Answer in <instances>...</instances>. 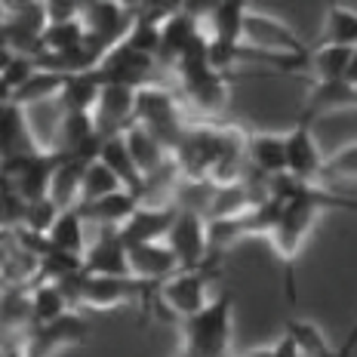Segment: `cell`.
Returning <instances> with one entry per match:
<instances>
[{
	"instance_id": "obj_20",
	"label": "cell",
	"mask_w": 357,
	"mask_h": 357,
	"mask_svg": "<svg viewBox=\"0 0 357 357\" xmlns=\"http://www.w3.org/2000/svg\"><path fill=\"white\" fill-rule=\"evenodd\" d=\"M357 108V93L354 84L348 80H333V84H311L308 99H305V114L308 121H317L321 114H333V111Z\"/></svg>"
},
{
	"instance_id": "obj_15",
	"label": "cell",
	"mask_w": 357,
	"mask_h": 357,
	"mask_svg": "<svg viewBox=\"0 0 357 357\" xmlns=\"http://www.w3.org/2000/svg\"><path fill=\"white\" fill-rule=\"evenodd\" d=\"M247 163L250 173L265 182L287 176V132H250Z\"/></svg>"
},
{
	"instance_id": "obj_6",
	"label": "cell",
	"mask_w": 357,
	"mask_h": 357,
	"mask_svg": "<svg viewBox=\"0 0 357 357\" xmlns=\"http://www.w3.org/2000/svg\"><path fill=\"white\" fill-rule=\"evenodd\" d=\"M158 71H160L158 56L142 53V50H136L132 43L121 40V43H117V47L111 50V53L99 62V68H96V77H99L105 86L145 89V86L154 84Z\"/></svg>"
},
{
	"instance_id": "obj_33",
	"label": "cell",
	"mask_w": 357,
	"mask_h": 357,
	"mask_svg": "<svg viewBox=\"0 0 357 357\" xmlns=\"http://www.w3.org/2000/svg\"><path fill=\"white\" fill-rule=\"evenodd\" d=\"M237 357H271V345H259V348H250V351L237 354Z\"/></svg>"
},
{
	"instance_id": "obj_18",
	"label": "cell",
	"mask_w": 357,
	"mask_h": 357,
	"mask_svg": "<svg viewBox=\"0 0 357 357\" xmlns=\"http://www.w3.org/2000/svg\"><path fill=\"white\" fill-rule=\"evenodd\" d=\"M139 206H142V197L123 188V191H117V195L102 197V200H96V204H89V206H80V213H84L86 225H99L102 231H105V228L121 231L126 222L132 219V213H136Z\"/></svg>"
},
{
	"instance_id": "obj_16",
	"label": "cell",
	"mask_w": 357,
	"mask_h": 357,
	"mask_svg": "<svg viewBox=\"0 0 357 357\" xmlns=\"http://www.w3.org/2000/svg\"><path fill=\"white\" fill-rule=\"evenodd\" d=\"M123 139H126V148H130L132 160H136V167L142 169L145 182L154 178V176H160L163 169L173 163V151H169L151 130H145V126L132 123L130 130L123 132Z\"/></svg>"
},
{
	"instance_id": "obj_27",
	"label": "cell",
	"mask_w": 357,
	"mask_h": 357,
	"mask_svg": "<svg viewBox=\"0 0 357 357\" xmlns=\"http://www.w3.org/2000/svg\"><path fill=\"white\" fill-rule=\"evenodd\" d=\"M321 43L354 50L357 47V10H351V6H330L324 16Z\"/></svg>"
},
{
	"instance_id": "obj_31",
	"label": "cell",
	"mask_w": 357,
	"mask_h": 357,
	"mask_svg": "<svg viewBox=\"0 0 357 357\" xmlns=\"http://www.w3.org/2000/svg\"><path fill=\"white\" fill-rule=\"evenodd\" d=\"M37 68H40V65H37V59L19 56V53H6L3 56V71H0V74H3V96H10L13 89H19Z\"/></svg>"
},
{
	"instance_id": "obj_9",
	"label": "cell",
	"mask_w": 357,
	"mask_h": 357,
	"mask_svg": "<svg viewBox=\"0 0 357 357\" xmlns=\"http://www.w3.org/2000/svg\"><path fill=\"white\" fill-rule=\"evenodd\" d=\"M326 154L317 145L314 121L302 117L293 130H287V176L302 185H324Z\"/></svg>"
},
{
	"instance_id": "obj_1",
	"label": "cell",
	"mask_w": 357,
	"mask_h": 357,
	"mask_svg": "<svg viewBox=\"0 0 357 357\" xmlns=\"http://www.w3.org/2000/svg\"><path fill=\"white\" fill-rule=\"evenodd\" d=\"M268 197L278 206V215H274V225H271V231H268V241H271V247H274V256L287 268V296H289V302H296L293 265H296V259H299V252L305 250V241L314 231L321 213H326V210L357 213V200L333 195L324 185H302L289 176L271 178V182H268Z\"/></svg>"
},
{
	"instance_id": "obj_2",
	"label": "cell",
	"mask_w": 357,
	"mask_h": 357,
	"mask_svg": "<svg viewBox=\"0 0 357 357\" xmlns=\"http://www.w3.org/2000/svg\"><path fill=\"white\" fill-rule=\"evenodd\" d=\"M234 339V296L219 293L200 314L182 321L178 357H231Z\"/></svg>"
},
{
	"instance_id": "obj_32",
	"label": "cell",
	"mask_w": 357,
	"mask_h": 357,
	"mask_svg": "<svg viewBox=\"0 0 357 357\" xmlns=\"http://www.w3.org/2000/svg\"><path fill=\"white\" fill-rule=\"evenodd\" d=\"M271 357H305V354L299 351V345H296L287 333H280V336L271 342Z\"/></svg>"
},
{
	"instance_id": "obj_19",
	"label": "cell",
	"mask_w": 357,
	"mask_h": 357,
	"mask_svg": "<svg viewBox=\"0 0 357 357\" xmlns=\"http://www.w3.org/2000/svg\"><path fill=\"white\" fill-rule=\"evenodd\" d=\"M71 74H62V71H50V68H37L31 77L25 80L19 89H13L10 96H3V102H13L19 108H31V105H40V102H59L65 84H68Z\"/></svg>"
},
{
	"instance_id": "obj_34",
	"label": "cell",
	"mask_w": 357,
	"mask_h": 357,
	"mask_svg": "<svg viewBox=\"0 0 357 357\" xmlns=\"http://www.w3.org/2000/svg\"><path fill=\"white\" fill-rule=\"evenodd\" d=\"M348 84H357V47H354V59H351V68H348Z\"/></svg>"
},
{
	"instance_id": "obj_29",
	"label": "cell",
	"mask_w": 357,
	"mask_h": 357,
	"mask_svg": "<svg viewBox=\"0 0 357 357\" xmlns=\"http://www.w3.org/2000/svg\"><path fill=\"white\" fill-rule=\"evenodd\" d=\"M284 333L299 345V351L305 357H336V351L330 348V339L324 336V330L314 321H305V317H289L284 324Z\"/></svg>"
},
{
	"instance_id": "obj_4",
	"label": "cell",
	"mask_w": 357,
	"mask_h": 357,
	"mask_svg": "<svg viewBox=\"0 0 357 357\" xmlns=\"http://www.w3.org/2000/svg\"><path fill=\"white\" fill-rule=\"evenodd\" d=\"M243 43L250 50H259V53L287 56V59H311V50H314L284 19L262 13V10H247V19H243Z\"/></svg>"
},
{
	"instance_id": "obj_12",
	"label": "cell",
	"mask_w": 357,
	"mask_h": 357,
	"mask_svg": "<svg viewBox=\"0 0 357 357\" xmlns=\"http://www.w3.org/2000/svg\"><path fill=\"white\" fill-rule=\"evenodd\" d=\"M178 210H182L178 204H142L132 213V219L121 228V237L126 241V247L167 241L178 219Z\"/></svg>"
},
{
	"instance_id": "obj_22",
	"label": "cell",
	"mask_w": 357,
	"mask_h": 357,
	"mask_svg": "<svg viewBox=\"0 0 357 357\" xmlns=\"http://www.w3.org/2000/svg\"><path fill=\"white\" fill-rule=\"evenodd\" d=\"M354 50L348 47H330V43H317L308 59L311 84H333V80H348Z\"/></svg>"
},
{
	"instance_id": "obj_26",
	"label": "cell",
	"mask_w": 357,
	"mask_h": 357,
	"mask_svg": "<svg viewBox=\"0 0 357 357\" xmlns=\"http://www.w3.org/2000/svg\"><path fill=\"white\" fill-rule=\"evenodd\" d=\"M84 231H86V219H84V213H80V206H77V210H65L62 215H59V222L53 225V231H50L47 237H50V243H53V250L71 252V256L84 259L86 250H89Z\"/></svg>"
},
{
	"instance_id": "obj_14",
	"label": "cell",
	"mask_w": 357,
	"mask_h": 357,
	"mask_svg": "<svg viewBox=\"0 0 357 357\" xmlns=\"http://www.w3.org/2000/svg\"><path fill=\"white\" fill-rule=\"evenodd\" d=\"M130 271L136 280L151 287H160L163 280H169L173 274L182 271L173 247L167 241L158 243H132L130 247Z\"/></svg>"
},
{
	"instance_id": "obj_13",
	"label": "cell",
	"mask_w": 357,
	"mask_h": 357,
	"mask_svg": "<svg viewBox=\"0 0 357 357\" xmlns=\"http://www.w3.org/2000/svg\"><path fill=\"white\" fill-rule=\"evenodd\" d=\"M86 274H99V278H132L130 271V247L121 237V231H99L93 243H89L84 256Z\"/></svg>"
},
{
	"instance_id": "obj_35",
	"label": "cell",
	"mask_w": 357,
	"mask_h": 357,
	"mask_svg": "<svg viewBox=\"0 0 357 357\" xmlns=\"http://www.w3.org/2000/svg\"><path fill=\"white\" fill-rule=\"evenodd\" d=\"M354 93H357V84H354Z\"/></svg>"
},
{
	"instance_id": "obj_30",
	"label": "cell",
	"mask_w": 357,
	"mask_h": 357,
	"mask_svg": "<svg viewBox=\"0 0 357 357\" xmlns=\"http://www.w3.org/2000/svg\"><path fill=\"white\" fill-rule=\"evenodd\" d=\"M339 178H357V142H348L326 154L324 182H339Z\"/></svg>"
},
{
	"instance_id": "obj_21",
	"label": "cell",
	"mask_w": 357,
	"mask_h": 357,
	"mask_svg": "<svg viewBox=\"0 0 357 357\" xmlns=\"http://www.w3.org/2000/svg\"><path fill=\"white\" fill-rule=\"evenodd\" d=\"M102 89H105V84L96 77V71L71 74L62 96H59V108H62V114L65 111L68 114H93L102 99Z\"/></svg>"
},
{
	"instance_id": "obj_7",
	"label": "cell",
	"mask_w": 357,
	"mask_h": 357,
	"mask_svg": "<svg viewBox=\"0 0 357 357\" xmlns=\"http://www.w3.org/2000/svg\"><path fill=\"white\" fill-rule=\"evenodd\" d=\"M167 243L173 247L182 271H204L210 265V252H213L206 215L200 210H191V206H182Z\"/></svg>"
},
{
	"instance_id": "obj_10",
	"label": "cell",
	"mask_w": 357,
	"mask_h": 357,
	"mask_svg": "<svg viewBox=\"0 0 357 357\" xmlns=\"http://www.w3.org/2000/svg\"><path fill=\"white\" fill-rule=\"evenodd\" d=\"M89 336V324L86 317H80L77 311H68L53 324H43V326H31L22 339V351L25 357H53L59 348L65 345H77Z\"/></svg>"
},
{
	"instance_id": "obj_17",
	"label": "cell",
	"mask_w": 357,
	"mask_h": 357,
	"mask_svg": "<svg viewBox=\"0 0 357 357\" xmlns=\"http://www.w3.org/2000/svg\"><path fill=\"white\" fill-rule=\"evenodd\" d=\"M0 145H3V160L10 158H22V154L40 151L43 145H37L34 126H28L25 108L13 105V102H3L0 105Z\"/></svg>"
},
{
	"instance_id": "obj_3",
	"label": "cell",
	"mask_w": 357,
	"mask_h": 357,
	"mask_svg": "<svg viewBox=\"0 0 357 357\" xmlns=\"http://www.w3.org/2000/svg\"><path fill=\"white\" fill-rule=\"evenodd\" d=\"M136 123L151 130L169 151L182 139V132L188 130L182 117V99L160 84H151L136 93Z\"/></svg>"
},
{
	"instance_id": "obj_28",
	"label": "cell",
	"mask_w": 357,
	"mask_h": 357,
	"mask_svg": "<svg viewBox=\"0 0 357 357\" xmlns=\"http://www.w3.org/2000/svg\"><path fill=\"white\" fill-rule=\"evenodd\" d=\"M123 191V182L117 178V173L108 167L105 160H93L84 169V191H80V206H89L102 197H111Z\"/></svg>"
},
{
	"instance_id": "obj_25",
	"label": "cell",
	"mask_w": 357,
	"mask_h": 357,
	"mask_svg": "<svg viewBox=\"0 0 357 357\" xmlns=\"http://www.w3.org/2000/svg\"><path fill=\"white\" fill-rule=\"evenodd\" d=\"M71 302L68 296L62 293L59 284H50V280H37L31 287V326H43V324H53L62 314H68ZM28 326V330H31Z\"/></svg>"
},
{
	"instance_id": "obj_24",
	"label": "cell",
	"mask_w": 357,
	"mask_h": 357,
	"mask_svg": "<svg viewBox=\"0 0 357 357\" xmlns=\"http://www.w3.org/2000/svg\"><path fill=\"white\" fill-rule=\"evenodd\" d=\"M84 160H74V158H62L59 163L53 185H50V200L59 206V210H77L80 206V191H84Z\"/></svg>"
},
{
	"instance_id": "obj_8",
	"label": "cell",
	"mask_w": 357,
	"mask_h": 357,
	"mask_svg": "<svg viewBox=\"0 0 357 357\" xmlns=\"http://www.w3.org/2000/svg\"><path fill=\"white\" fill-rule=\"evenodd\" d=\"M213 302L210 296V268L204 271H178L158 287V305L169 311L178 321L200 314Z\"/></svg>"
},
{
	"instance_id": "obj_11",
	"label": "cell",
	"mask_w": 357,
	"mask_h": 357,
	"mask_svg": "<svg viewBox=\"0 0 357 357\" xmlns=\"http://www.w3.org/2000/svg\"><path fill=\"white\" fill-rule=\"evenodd\" d=\"M200 34H204V16H197L191 6H173L160 22V68H176L178 59L188 53Z\"/></svg>"
},
{
	"instance_id": "obj_5",
	"label": "cell",
	"mask_w": 357,
	"mask_h": 357,
	"mask_svg": "<svg viewBox=\"0 0 357 357\" xmlns=\"http://www.w3.org/2000/svg\"><path fill=\"white\" fill-rule=\"evenodd\" d=\"M62 158L65 154H59L56 148H40V151L22 154V158H10L3 160V182L28 204L43 200L50 197V185H53Z\"/></svg>"
},
{
	"instance_id": "obj_23",
	"label": "cell",
	"mask_w": 357,
	"mask_h": 357,
	"mask_svg": "<svg viewBox=\"0 0 357 357\" xmlns=\"http://www.w3.org/2000/svg\"><path fill=\"white\" fill-rule=\"evenodd\" d=\"M99 160H105L108 167L114 169L117 178L123 182V188H126V191H132V195L145 197L148 182H145L142 169L136 167V160H132V154H130V148H126V139H123V136H111V139H105Z\"/></svg>"
}]
</instances>
